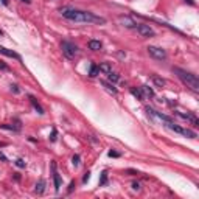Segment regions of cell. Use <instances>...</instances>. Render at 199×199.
Segmentation results:
<instances>
[{
  "label": "cell",
  "instance_id": "cell-1",
  "mask_svg": "<svg viewBox=\"0 0 199 199\" xmlns=\"http://www.w3.org/2000/svg\"><path fill=\"white\" fill-rule=\"evenodd\" d=\"M59 13L62 14V17L73 20V22H80V23H99V25H104L106 19L104 17H99L90 11H83V10H75V8H59Z\"/></svg>",
  "mask_w": 199,
  "mask_h": 199
},
{
  "label": "cell",
  "instance_id": "cell-2",
  "mask_svg": "<svg viewBox=\"0 0 199 199\" xmlns=\"http://www.w3.org/2000/svg\"><path fill=\"white\" fill-rule=\"evenodd\" d=\"M173 72L178 75V78H179L184 84H187V87H190L193 92H199V80H197V76H196L194 73L187 72V70L179 68V67H174Z\"/></svg>",
  "mask_w": 199,
  "mask_h": 199
},
{
  "label": "cell",
  "instance_id": "cell-3",
  "mask_svg": "<svg viewBox=\"0 0 199 199\" xmlns=\"http://www.w3.org/2000/svg\"><path fill=\"white\" fill-rule=\"evenodd\" d=\"M61 48H62V53H64V56L67 59H73L75 56L78 55V47L75 45L73 42H70V41H64L61 44Z\"/></svg>",
  "mask_w": 199,
  "mask_h": 199
},
{
  "label": "cell",
  "instance_id": "cell-4",
  "mask_svg": "<svg viewBox=\"0 0 199 199\" xmlns=\"http://www.w3.org/2000/svg\"><path fill=\"white\" fill-rule=\"evenodd\" d=\"M166 126H168L171 131L178 132V134H181V135H184V137H187V139H196V137H197V134H196L194 131H191V129H188V128H182V126H179V124H174L173 121L168 123Z\"/></svg>",
  "mask_w": 199,
  "mask_h": 199
},
{
  "label": "cell",
  "instance_id": "cell-5",
  "mask_svg": "<svg viewBox=\"0 0 199 199\" xmlns=\"http://www.w3.org/2000/svg\"><path fill=\"white\" fill-rule=\"evenodd\" d=\"M148 53L151 55L153 58H156V59H166V52L163 48H160V47H154V45H149L148 47Z\"/></svg>",
  "mask_w": 199,
  "mask_h": 199
},
{
  "label": "cell",
  "instance_id": "cell-6",
  "mask_svg": "<svg viewBox=\"0 0 199 199\" xmlns=\"http://www.w3.org/2000/svg\"><path fill=\"white\" fill-rule=\"evenodd\" d=\"M146 112H148V115H151V117H154L156 120H160V121H165L166 124L173 121V120H171V118H170L168 115H165V114H162V112H159V111H156V109H153V107H146Z\"/></svg>",
  "mask_w": 199,
  "mask_h": 199
},
{
  "label": "cell",
  "instance_id": "cell-7",
  "mask_svg": "<svg viewBox=\"0 0 199 199\" xmlns=\"http://www.w3.org/2000/svg\"><path fill=\"white\" fill-rule=\"evenodd\" d=\"M137 33L142 36V37H149V36H154V30L149 27V25H145V23H142V25H137Z\"/></svg>",
  "mask_w": 199,
  "mask_h": 199
},
{
  "label": "cell",
  "instance_id": "cell-8",
  "mask_svg": "<svg viewBox=\"0 0 199 199\" xmlns=\"http://www.w3.org/2000/svg\"><path fill=\"white\" fill-rule=\"evenodd\" d=\"M181 118H184V120H187V121H190L191 124H193V126H199V120L193 115V114H184V112H181V111H178L176 112Z\"/></svg>",
  "mask_w": 199,
  "mask_h": 199
},
{
  "label": "cell",
  "instance_id": "cell-9",
  "mask_svg": "<svg viewBox=\"0 0 199 199\" xmlns=\"http://www.w3.org/2000/svg\"><path fill=\"white\" fill-rule=\"evenodd\" d=\"M52 171H53L55 190H56V191H59V188H61V176H59V173H58V170H56V163H55V162H52Z\"/></svg>",
  "mask_w": 199,
  "mask_h": 199
},
{
  "label": "cell",
  "instance_id": "cell-10",
  "mask_svg": "<svg viewBox=\"0 0 199 199\" xmlns=\"http://www.w3.org/2000/svg\"><path fill=\"white\" fill-rule=\"evenodd\" d=\"M118 20H120V23L123 25V27H126V28H135L137 27V23L134 22V19H131L128 16H121Z\"/></svg>",
  "mask_w": 199,
  "mask_h": 199
},
{
  "label": "cell",
  "instance_id": "cell-11",
  "mask_svg": "<svg viewBox=\"0 0 199 199\" xmlns=\"http://www.w3.org/2000/svg\"><path fill=\"white\" fill-rule=\"evenodd\" d=\"M0 55H5V56H8V58H14V59H17V61H22L20 55H17L16 52H13V50H8V48H5V47H2V45H0Z\"/></svg>",
  "mask_w": 199,
  "mask_h": 199
},
{
  "label": "cell",
  "instance_id": "cell-12",
  "mask_svg": "<svg viewBox=\"0 0 199 199\" xmlns=\"http://www.w3.org/2000/svg\"><path fill=\"white\" fill-rule=\"evenodd\" d=\"M89 48L90 50H93V52H98V50H101V47H103V44L99 42V41H96V39H92V41H89Z\"/></svg>",
  "mask_w": 199,
  "mask_h": 199
},
{
  "label": "cell",
  "instance_id": "cell-13",
  "mask_svg": "<svg viewBox=\"0 0 199 199\" xmlns=\"http://www.w3.org/2000/svg\"><path fill=\"white\" fill-rule=\"evenodd\" d=\"M28 98H30V101H31V104H33V107H34V109L37 111V114H41V115H44V109H42V106H41V104H39V103L36 101V98H34L33 95H30Z\"/></svg>",
  "mask_w": 199,
  "mask_h": 199
},
{
  "label": "cell",
  "instance_id": "cell-14",
  "mask_svg": "<svg viewBox=\"0 0 199 199\" xmlns=\"http://www.w3.org/2000/svg\"><path fill=\"white\" fill-rule=\"evenodd\" d=\"M140 89H142V93H143L145 98H146V96H148V98H153V96H154V90L149 87V86H142Z\"/></svg>",
  "mask_w": 199,
  "mask_h": 199
},
{
  "label": "cell",
  "instance_id": "cell-15",
  "mask_svg": "<svg viewBox=\"0 0 199 199\" xmlns=\"http://www.w3.org/2000/svg\"><path fill=\"white\" fill-rule=\"evenodd\" d=\"M153 83H154V86H157V87H163V86L166 84V81H165L163 78L157 76V75H153Z\"/></svg>",
  "mask_w": 199,
  "mask_h": 199
},
{
  "label": "cell",
  "instance_id": "cell-16",
  "mask_svg": "<svg viewBox=\"0 0 199 199\" xmlns=\"http://www.w3.org/2000/svg\"><path fill=\"white\" fill-rule=\"evenodd\" d=\"M98 70H99V72H103V73H106V75H107L109 72H112L109 62H103V64H99V65H98Z\"/></svg>",
  "mask_w": 199,
  "mask_h": 199
},
{
  "label": "cell",
  "instance_id": "cell-17",
  "mask_svg": "<svg viewBox=\"0 0 199 199\" xmlns=\"http://www.w3.org/2000/svg\"><path fill=\"white\" fill-rule=\"evenodd\" d=\"M101 84L106 87V90H107V92H111L112 95H117V89L114 87V84H111V83H107V81H101Z\"/></svg>",
  "mask_w": 199,
  "mask_h": 199
},
{
  "label": "cell",
  "instance_id": "cell-18",
  "mask_svg": "<svg viewBox=\"0 0 199 199\" xmlns=\"http://www.w3.org/2000/svg\"><path fill=\"white\" fill-rule=\"evenodd\" d=\"M44 190H45V181H44V179H39V182L36 184V193H37V194H42Z\"/></svg>",
  "mask_w": 199,
  "mask_h": 199
},
{
  "label": "cell",
  "instance_id": "cell-19",
  "mask_svg": "<svg viewBox=\"0 0 199 199\" xmlns=\"http://www.w3.org/2000/svg\"><path fill=\"white\" fill-rule=\"evenodd\" d=\"M107 80L111 81V83H117V81H120V76L117 73H114V72H109L107 73Z\"/></svg>",
  "mask_w": 199,
  "mask_h": 199
},
{
  "label": "cell",
  "instance_id": "cell-20",
  "mask_svg": "<svg viewBox=\"0 0 199 199\" xmlns=\"http://www.w3.org/2000/svg\"><path fill=\"white\" fill-rule=\"evenodd\" d=\"M98 72H99V70H98V65H96V64H92V65H90V72H89V76L95 78L96 75H98Z\"/></svg>",
  "mask_w": 199,
  "mask_h": 199
},
{
  "label": "cell",
  "instance_id": "cell-21",
  "mask_svg": "<svg viewBox=\"0 0 199 199\" xmlns=\"http://www.w3.org/2000/svg\"><path fill=\"white\" fill-rule=\"evenodd\" d=\"M131 93H132L135 98H139V99H145V96H143V93H142V89H131Z\"/></svg>",
  "mask_w": 199,
  "mask_h": 199
},
{
  "label": "cell",
  "instance_id": "cell-22",
  "mask_svg": "<svg viewBox=\"0 0 199 199\" xmlns=\"http://www.w3.org/2000/svg\"><path fill=\"white\" fill-rule=\"evenodd\" d=\"M107 184V171L101 173V179H99V185H106Z\"/></svg>",
  "mask_w": 199,
  "mask_h": 199
},
{
  "label": "cell",
  "instance_id": "cell-23",
  "mask_svg": "<svg viewBox=\"0 0 199 199\" xmlns=\"http://www.w3.org/2000/svg\"><path fill=\"white\" fill-rule=\"evenodd\" d=\"M80 160H81V157L78 156V154H75L73 156V159H72V163H73V166L76 168V166H80Z\"/></svg>",
  "mask_w": 199,
  "mask_h": 199
},
{
  "label": "cell",
  "instance_id": "cell-24",
  "mask_svg": "<svg viewBox=\"0 0 199 199\" xmlns=\"http://www.w3.org/2000/svg\"><path fill=\"white\" fill-rule=\"evenodd\" d=\"M16 165H17L19 168H25V165H27V162H25L23 159H17V160H16Z\"/></svg>",
  "mask_w": 199,
  "mask_h": 199
},
{
  "label": "cell",
  "instance_id": "cell-25",
  "mask_svg": "<svg viewBox=\"0 0 199 199\" xmlns=\"http://www.w3.org/2000/svg\"><path fill=\"white\" fill-rule=\"evenodd\" d=\"M56 135H58V131L53 128V131H52V137H50V140H52V142H56Z\"/></svg>",
  "mask_w": 199,
  "mask_h": 199
},
{
  "label": "cell",
  "instance_id": "cell-26",
  "mask_svg": "<svg viewBox=\"0 0 199 199\" xmlns=\"http://www.w3.org/2000/svg\"><path fill=\"white\" fill-rule=\"evenodd\" d=\"M8 68H10V67H8L3 61H0V70H8Z\"/></svg>",
  "mask_w": 199,
  "mask_h": 199
},
{
  "label": "cell",
  "instance_id": "cell-27",
  "mask_svg": "<svg viewBox=\"0 0 199 199\" xmlns=\"http://www.w3.org/2000/svg\"><path fill=\"white\" fill-rule=\"evenodd\" d=\"M89 179H90V173H89V171H87V173H86V174H84V178H83V182H84V184H86V182H87V181H89Z\"/></svg>",
  "mask_w": 199,
  "mask_h": 199
},
{
  "label": "cell",
  "instance_id": "cell-28",
  "mask_svg": "<svg viewBox=\"0 0 199 199\" xmlns=\"http://www.w3.org/2000/svg\"><path fill=\"white\" fill-rule=\"evenodd\" d=\"M109 157H120V154L117 151H109Z\"/></svg>",
  "mask_w": 199,
  "mask_h": 199
},
{
  "label": "cell",
  "instance_id": "cell-29",
  "mask_svg": "<svg viewBox=\"0 0 199 199\" xmlns=\"http://www.w3.org/2000/svg\"><path fill=\"white\" fill-rule=\"evenodd\" d=\"M132 190L139 191V190H140V184H139V182H134V184H132Z\"/></svg>",
  "mask_w": 199,
  "mask_h": 199
},
{
  "label": "cell",
  "instance_id": "cell-30",
  "mask_svg": "<svg viewBox=\"0 0 199 199\" xmlns=\"http://www.w3.org/2000/svg\"><path fill=\"white\" fill-rule=\"evenodd\" d=\"M126 173L131 174V176H135V174H139V171H135V170H126Z\"/></svg>",
  "mask_w": 199,
  "mask_h": 199
},
{
  "label": "cell",
  "instance_id": "cell-31",
  "mask_svg": "<svg viewBox=\"0 0 199 199\" xmlns=\"http://www.w3.org/2000/svg\"><path fill=\"white\" fill-rule=\"evenodd\" d=\"M73 188H75V182L72 181V182H70V185H68V193H72V191H73Z\"/></svg>",
  "mask_w": 199,
  "mask_h": 199
},
{
  "label": "cell",
  "instance_id": "cell-32",
  "mask_svg": "<svg viewBox=\"0 0 199 199\" xmlns=\"http://www.w3.org/2000/svg\"><path fill=\"white\" fill-rule=\"evenodd\" d=\"M0 160H2V162H8V159H6V156L3 153H0Z\"/></svg>",
  "mask_w": 199,
  "mask_h": 199
},
{
  "label": "cell",
  "instance_id": "cell-33",
  "mask_svg": "<svg viewBox=\"0 0 199 199\" xmlns=\"http://www.w3.org/2000/svg\"><path fill=\"white\" fill-rule=\"evenodd\" d=\"M11 90H14V93H19V89H17V86H11Z\"/></svg>",
  "mask_w": 199,
  "mask_h": 199
},
{
  "label": "cell",
  "instance_id": "cell-34",
  "mask_svg": "<svg viewBox=\"0 0 199 199\" xmlns=\"http://www.w3.org/2000/svg\"><path fill=\"white\" fill-rule=\"evenodd\" d=\"M2 3H3L5 6H8V5H10V0H2Z\"/></svg>",
  "mask_w": 199,
  "mask_h": 199
},
{
  "label": "cell",
  "instance_id": "cell-35",
  "mask_svg": "<svg viewBox=\"0 0 199 199\" xmlns=\"http://www.w3.org/2000/svg\"><path fill=\"white\" fill-rule=\"evenodd\" d=\"M185 2H188L190 5H194V0H185Z\"/></svg>",
  "mask_w": 199,
  "mask_h": 199
},
{
  "label": "cell",
  "instance_id": "cell-36",
  "mask_svg": "<svg viewBox=\"0 0 199 199\" xmlns=\"http://www.w3.org/2000/svg\"><path fill=\"white\" fill-rule=\"evenodd\" d=\"M23 3H31V0H22Z\"/></svg>",
  "mask_w": 199,
  "mask_h": 199
},
{
  "label": "cell",
  "instance_id": "cell-37",
  "mask_svg": "<svg viewBox=\"0 0 199 199\" xmlns=\"http://www.w3.org/2000/svg\"><path fill=\"white\" fill-rule=\"evenodd\" d=\"M2 34H3V33H2V31H0V36H2Z\"/></svg>",
  "mask_w": 199,
  "mask_h": 199
}]
</instances>
